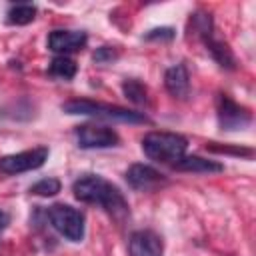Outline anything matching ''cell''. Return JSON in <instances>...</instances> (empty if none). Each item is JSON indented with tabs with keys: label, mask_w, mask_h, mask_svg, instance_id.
I'll list each match as a JSON object with an SVG mask.
<instances>
[{
	"label": "cell",
	"mask_w": 256,
	"mask_h": 256,
	"mask_svg": "<svg viewBox=\"0 0 256 256\" xmlns=\"http://www.w3.org/2000/svg\"><path fill=\"white\" fill-rule=\"evenodd\" d=\"M72 192L80 202L98 204L116 218L128 214V204H126L124 196L120 194V190L112 182H108L106 178H102L98 174H86V176L78 178L72 184Z\"/></svg>",
	"instance_id": "1"
},
{
	"label": "cell",
	"mask_w": 256,
	"mask_h": 256,
	"mask_svg": "<svg viewBox=\"0 0 256 256\" xmlns=\"http://www.w3.org/2000/svg\"><path fill=\"white\" fill-rule=\"evenodd\" d=\"M186 138L176 132H148L142 138V150L150 160L176 164L186 152Z\"/></svg>",
	"instance_id": "2"
},
{
	"label": "cell",
	"mask_w": 256,
	"mask_h": 256,
	"mask_svg": "<svg viewBox=\"0 0 256 256\" xmlns=\"http://www.w3.org/2000/svg\"><path fill=\"white\" fill-rule=\"evenodd\" d=\"M62 110L66 114H82V116H94V118H106V120H120V122H148V118L140 112L114 106V104H104V102H94V100H68L62 104Z\"/></svg>",
	"instance_id": "3"
},
{
	"label": "cell",
	"mask_w": 256,
	"mask_h": 256,
	"mask_svg": "<svg viewBox=\"0 0 256 256\" xmlns=\"http://www.w3.org/2000/svg\"><path fill=\"white\" fill-rule=\"evenodd\" d=\"M48 220L60 236L70 242H80L84 238V214L68 204H54L48 208Z\"/></svg>",
	"instance_id": "4"
},
{
	"label": "cell",
	"mask_w": 256,
	"mask_h": 256,
	"mask_svg": "<svg viewBox=\"0 0 256 256\" xmlns=\"http://www.w3.org/2000/svg\"><path fill=\"white\" fill-rule=\"evenodd\" d=\"M46 158H48V148L46 146H38V148L24 150V152H18V154L2 156L0 158V172L20 174V172L36 170L46 162Z\"/></svg>",
	"instance_id": "5"
},
{
	"label": "cell",
	"mask_w": 256,
	"mask_h": 256,
	"mask_svg": "<svg viewBox=\"0 0 256 256\" xmlns=\"http://www.w3.org/2000/svg\"><path fill=\"white\" fill-rule=\"evenodd\" d=\"M74 136L80 148H110L120 142L112 128L100 124H82L74 130Z\"/></svg>",
	"instance_id": "6"
},
{
	"label": "cell",
	"mask_w": 256,
	"mask_h": 256,
	"mask_svg": "<svg viewBox=\"0 0 256 256\" xmlns=\"http://www.w3.org/2000/svg\"><path fill=\"white\" fill-rule=\"evenodd\" d=\"M218 124L222 130H240L250 124V112L236 104L226 94H220L218 98Z\"/></svg>",
	"instance_id": "7"
},
{
	"label": "cell",
	"mask_w": 256,
	"mask_h": 256,
	"mask_svg": "<svg viewBox=\"0 0 256 256\" xmlns=\"http://www.w3.org/2000/svg\"><path fill=\"white\" fill-rule=\"evenodd\" d=\"M88 42V36L78 30H54L48 36V48L60 56H66L70 52H78Z\"/></svg>",
	"instance_id": "8"
},
{
	"label": "cell",
	"mask_w": 256,
	"mask_h": 256,
	"mask_svg": "<svg viewBox=\"0 0 256 256\" xmlns=\"http://www.w3.org/2000/svg\"><path fill=\"white\" fill-rule=\"evenodd\" d=\"M130 256H162V238L152 230H136L128 242Z\"/></svg>",
	"instance_id": "9"
},
{
	"label": "cell",
	"mask_w": 256,
	"mask_h": 256,
	"mask_svg": "<svg viewBox=\"0 0 256 256\" xmlns=\"http://www.w3.org/2000/svg\"><path fill=\"white\" fill-rule=\"evenodd\" d=\"M126 182L134 188V190H142V192H148V190H154L158 188L164 178L158 170H154L152 166H146V164H132L128 170H126Z\"/></svg>",
	"instance_id": "10"
},
{
	"label": "cell",
	"mask_w": 256,
	"mask_h": 256,
	"mask_svg": "<svg viewBox=\"0 0 256 256\" xmlns=\"http://www.w3.org/2000/svg\"><path fill=\"white\" fill-rule=\"evenodd\" d=\"M164 86L174 98H186L190 90V76L184 64L170 66L164 74Z\"/></svg>",
	"instance_id": "11"
},
{
	"label": "cell",
	"mask_w": 256,
	"mask_h": 256,
	"mask_svg": "<svg viewBox=\"0 0 256 256\" xmlns=\"http://www.w3.org/2000/svg\"><path fill=\"white\" fill-rule=\"evenodd\" d=\"M174 166L182 172H222L224 170L220 162H214L202 156H182Z\"/></svg>",
	"instance_id": "12"
},
{
	"label": "cell",
	"mask_w": 256,
	"mask_h": 256,
	"mask_svg": "<svg viewBox=\"0 0 256 256\" xmlns=\"http://www.w3.org/2000/svg\"><path fill=\"white\" fill-rule=\"evenodd\" d=\"M204 42H206V46H208V50H210L212 58H214L222 68H228V70H232V68H234V62H236V60H234V56H232L230 48H228L224 42L214 40L212 36H210V38H206Z\"/></svg>",
	"instance_id": "13"
},
{
	"label": "cell",
	"mask_w": 256,
	"mask_h": 256,
	"mask_svg": "<svg viewBox=\"0 0 256 256\" xmlns=\"http://www.w3.org/2000/svg\"><path fill=\"white\" fill-rule=\"evenodd\" d=\"M34 18H36V6H32V4H16L6 14V22L12 26L30 24Z\"/></svg>",
	"instance_id": "14"
},
{
	"label": "cell",
	"mask_w": 256,
	"mask_h": 256,
	"mask_svg": "<svg viewBox=\"0 0 256 256\" xmlns=\"http://www.w3.org/2000/svg\"><path fill=\"white\" fill-rule=\"evenodd\" d=\"M48 72L56 78H62V80H70L76 76V62L68 56H56L50 66H48Z\"/></svg>",
	"instance_id": "15"
},
{
	"label": "cell",
	"mask_w": 256,
	"mask_h": 256,
	"mask_svg": "<svg viewBox=\"0 0 256 256\" xmlns=\"http://www.w3.org/2000/svg\"><path fill=\"white\" fill-rule=\"evenodd\" d=\"M122 92H124V96L130 100V102H134V104H144L146 102V86L142 84V82H138V80H124V84H122Z\"/></svg>",
	"instance_id": "16"
},
{
	"label": "cell",
	"mask_w": 256,
	"mask_h": 256,
	"mask_svg": "<svg viewBox=\"0 0 256 256\" xmlns=\"http://www.w3.org/2000/svg\"><path fill=\"white\" fill-rule=\"evenodd\" d=\"M30 192L36 196H54L60 192V180L56 178H42L30 186Z\"/></svg>",
	"instance_id": "17"
},
{
	"label": "cell",
	"mask_w": 256,
	"mask_h": 256,
	"mask_svg": "<svg viewBox=\"0 0 256 256\" xmlns=\"http://www.w3.org/2000/svg\"><path fill=\"white\" fill-rule=\"evenodd\" d=\"M210 152H218V154H236V156H252L250 148H230V146H216L214 142L208 144Z\"/></svg>",
	"instance_id": "18"
},
{
	"label": "cell",
	"mask_w": 256,
	"mask_h": 256,
	"mask_svg": "<svg viewBox=\"0 0 256 256\" xmlns=\"http://www.w3.org/2000/svg\"><path fill=\"white\" fill-rule=\"evenodd\" d=\"M94 62H98V64H106V62H112V60H116L118 58V52L114 50V48H110V46H102V48H98L96 52H94Z\"/></svg>",
	"instance_id": "19"
},
{
	"label": "cell",
	"mask_w": 256,
	"mask_h": 256,
	"mask_svg": "<svg viewBox=\"0 0 256 256\" xmlns=\"http://www.w3.org/2000/svg\"><path fill=\"white\" fill-rule=\"evenodd\" d=\"M174 30L172 28H154L146 34V40H172Z\"/></svg>",
	"instance_id": "20"
},
{
	"label": "cell",
	"mask_w": 256,
	"mask_h": 256,
	"mask_svg": "<svg viewBox=\"0 0 256 256\" xmlns=\"http://www.w3.org/2000/svg\"><path fill=\"white\" fill-rule=\"evenodd\" d=\"M6 224H8V216L4 212H0V228H4Z\"/></svg>",
	"instance_id": "21"
}]
</instances>
